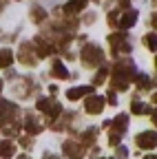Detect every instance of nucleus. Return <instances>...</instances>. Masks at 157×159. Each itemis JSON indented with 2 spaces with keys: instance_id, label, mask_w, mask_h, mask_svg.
I'll return each mask as SVG.
<instances>
[{
  "instance_id": "nucleus-1",
  "label": "nucleus",
  "mask_w": 157,
  "mask_h": 159,
  "mask_svg": "<svg viewBox=\"0 0 157 159\" xmlns=\"http://www.w3.org/2000/svg\"><path fill=\"white\" fill-rule=\"evenodd\" d=\"M126 126H128V117H126V115H120V117L115 119V124H113V133H111V137H109L111 146H115V144L122 139V135H124Z\"/></svg>"
},
{
  "instance_id": "nucleus-2",
  "label": "nucleus",
  "mask_w": 157,
  "mask_h": 159,
  "mask_svg": "<svg viewBox=\"0 0 157 159\" xmlns=\"http://www.w3.org/2000/svg\"><path fill=\"white\" fill-rule=\"evenodd\" d=\"M82 60H84L86 66H93V64H97V62L102 60V51L97 49V47H93V44H89V47L82 51Z\"/></svg>"
},
{
  "instance_id": "nucleus-3",
  "label": "nucleus",
  "mask_w": 157,
  "mask_h": 159,
  "mask_svg": "<svg viewBox=\"0 0 157 159\" xmlns=\"http://www.w3.org/2000/svg\"><path fill=\"white\" fill-rule=\"evenodd\" d=\"M102 106H104V99H102V97H95V95L86 97V102H84L86 113H100V111H102Z\"/></svg>"
},
{
  "instance_id": "nucleus-4",
  "label": "nucleus",
  "mask_w": 157,
  "mask_h": 159,
  "mask_svg": "<svg viewBox=\"0 0 157 159\" xmlns=\"http://www.w3.org/2000/svg\"><path fill=\"white\" fill-rule=\"evenodd\" d=\"M64 155H67L69 159H82L84 150H82V146H77L75 142H67V144H64Z\"/></svg>"
},
{
  "instance_id": "nucleus-5",
  "label": "nucleus",
  "mask_w": 157,
  "mask_h": 159,
  "mask_svg": "<svg viewBox=\"0 0 157 159\" xmlns=\"http://www.w3.org/2000/svg\"><path fill=\"white\" fill-rule=\"evenodd\" d=\"M137 146L140 148H153L155 146V133H144L137 137Z\"/></svg>"
},
{
  "instance_id": "nucleus-6",
  "label": "nucleus",
  "mask_w": 157,
  "mask_h": 159,
  "mask_svg": "<svg viewBox=\"0 0 157 159\" xmlns=\"http://www.w3.org/2000/svg\"><path fill=\"white\" fill-rule=\"evenodd\" d=\"M13 152H16V146L11 142H0V157L2 159H9Z\"/></svg>"
},
{
  "instance_id": "nucleus-7",
  "label": "nucleus",
  "mask_w": 157,
  "mask_h": 159,
  "mask_svg": "<svg viewBox=\"0 0 157 159\" xmlns=\"http://www.w3.org/2000/svg\"><path fill=\"white\" fill-rule=\"evenodd\" d=\"M84 5H86V0H71L64 7V13H77L80 9H84Z\"/></svg>"
},
{
  "instance_id": "nucleus-8",
  "label": "nucleus",
  "mask_w": 157,
  "mask_h": 159,
  "mask_svg": "<svg viewBox=\"0 0 157 159\" xmlns=\"http://www.w3.org/2000/svg\"><path fill=\"white\" fill-rule=\"evenodd\" d=\"M135 20H137V11H126L124 18L120 20V27H122V29H128V27L135 22Z\"/></svg>"
},
{
  "instance_id": "nucleus-9",
  "label": "nucleus",
  "mask_w": 157,
  "mask_h": 159,
  "mask_svg": "<svg viewBox=\"0 0 157 159\" xmlns=\"http://www.w3.org/2000/svg\"><path fill=\"white\" fill-rule=\"evenodd\" d=\"M86 93H91V89L89 86H82V89H71L69 93H67V97L69 99H80L82 95H86Z\"/></svg>"
},
{
  "instance_id": "nucleus-10",
  "label": "nucleus",
  "mask_w": 157,
  "mask_h": 159,
  "mask_svg": "<svg viewBox=\"0 0 157 159\" xmlns=\"http://www.w3.org/2000/svg\"><path fill=\"white\" fill-rule=\"evenodd\" d=\"M44 18H47V11L42 7H33L31 9V20H33V22H42Z\"/></svg>"
},
{
  "instance_id": "nucleus-11",
  "label": "nucleus",
  "mask_w": 157,
  "mask_h": 159,
  "mask_svg": "<svg viewBox=\"0 0 157 159\" xmlns=\"http://www.w3.org/2000/svg\"><path fill=\"white\" fill-rule=\"evenodd\" d=\"M20 60H22L25 64H35L33 57H31V51H29V44H22V49H20Z\"/></svg>"
},
{
  "instance_id": "nucleus-12",
  "label": "nucleus",
  "mask_w": 157,
  "mask_h": 159,
  "mask_svg": "<svg viewBox=\"0 0 157 159\" xmlns=\"http://www.w3.org/2000/svg\"><path fill=\"white\" fill-rule=\"evenodd\" d=\"M11 60H13V53H11L9 49H2V51H0V66H7Z\"/></svg>"
},
{
  "instance_id": "nucleus-13",
  "label": "nucleus",
  "mask_w": 157,
  "mask_h": 159,
  "mask_svg": "<svg viewBox=\"0 0 157 159\" xmlns=\"http://www.w3.org/2000/svg\"><path fill=\"white\" fill-rule=\"evenodd\" d=\"M53 73H55L58 77H67V75H69V73H67V69H64L60 62H55V66H53Z\"/></svg>"
},
{
  "instance_id": "nucleus-14",
  "label": "nucleus",
  "mask_w": 157,
  "mask_h": 159,
  "mask_svg": "<svg viewBox=\"0 0 157 159\" xmlns=\"http://www.w3.org/2000/svg\"><path fill=\"white\" fill-rule=\"evenodd\" d=\"M93 139H95V128H89V130H86V135L82 137V144H91Z\"/></svg>"
},
{
  "instance_id": "nucleus-15",
  "label": "nucleus",
  "mask_w": 157,
  "mask_h": 159,
  "mask_svg": "<svg viewBox=\"0 0 157 159\" xmlns=\"http://www.w3.org/2000/svg\"><path fill=\"white\" fill-rule=\"evenodd\" d=\"M144 42H146V47H148L150 51H155V33H148V35L144 38Z\"/></svg>"
},
{
  "instance_id": "nucleus-16",
  "label": "nucleus",
  "mask_w": 157,
  "mask_h": 159,
  "mask_svg": "<svg viewBox=\"0 0 157 159\" xmlns=\"http://www.w3.org/2000/svg\"><path fill=\"white\" fill-rule=\"evenodd\" d=\"M140 86H142V89H148V86H150V82H148L146 75H140Z\"/></svg>"
},
{
  "instance_id": "nucleus-17",
  "label": "nucleus",
  "mask_w": 157,
  "mask_h": 159,
  "mask_svg": "<svg viewBox=\"0 0 157 159\" xmlns=\"http://www.w3.org/2000/svg\"><path fill=\"white\" fill-rule=\"evenodd\" d=\"M115 22H117V13L113 11V13L109 16V25H111V27H115Z\"/></svg>"
},
{
  "instance_id": "nucleus-18",
  "label": "nucleus",
  "mask_w": 157,
  "mask_h": 159,
  "mask_svg": "<svg viewBox=\"0 0 157 159\" xmlns=\"http://www.w3.org/2000/svg\"><path fill=\"white\" fill-rule=\"evenodd\" d=\"M126 155H128V152H126V148H122V146H120V148H117V157H122V159H124Z\"/></svg>"
},
{
  "instance_id": "nucleus-19",
  "label": "nucleus",
  "mask_w": 157,
  "mask_h": 159,
  "mask_svg": "<svg viewBox=\"0 0 157 159\" xmlns=\"http://www.w3.org/2000/svg\"><path fill=\"white\" fill-rule=\"evenodd\" d=\"M18 159H29V157H27V155H20V157H18Z\"/></svg>"
},
{
  "instance_id": "nucleus-20",
  "label": "nucleus",
  "mask_w": 157,
  "mask_h": 159,
  "mask_svg": "<svg viewBox=\"0 0 157 159\" xmlns=\"http://www.w3.org/2000/svg\"><path fill=\"white\" fill-rule=\"evenodd\" d=\"M2 9H5V5H2V2H0V11H2Z\"/></svg>"
}]
</instances>
